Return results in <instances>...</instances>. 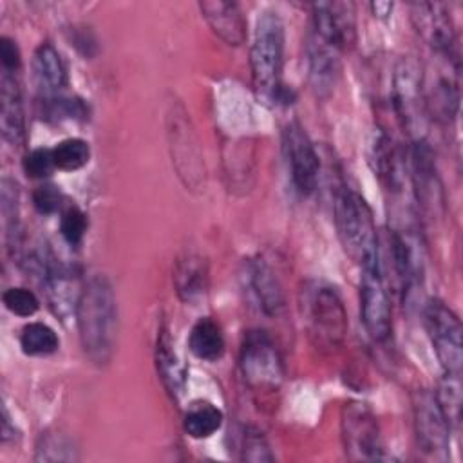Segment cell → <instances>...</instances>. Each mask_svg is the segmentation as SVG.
Here are the masks:
<instances>
[{
    "label": "cell",
    "mask_w": 463,
    "mask_h": 463,
    "mask_svg": "<svg viewBox=\"0 0 463 463\" xmlns=\"http://www.w3.org/2000/svg\"><path fill=\"white\" fill-rule=\"evenodd\" d=\"M33 204L40 213L51 215L63 206V194L54 184H42L33 194Z\"/></svg>",
    "instance_id": "d590c367"
},
{
    "label": "cell",
    "mask_w": 463,
    "mask_h": 463,
    "mask_svg": "<svg viewBox=\"0 0 463 463\" xmlns=\"http://www.w3.org/2000/svg\"><path fill=\"white\" fill-rule=\"evenodd\" d=\"M11 438H14V425L11 427L7 409L2 407V443H7Z\"/></svg>",
    "instance_id": "74e56055"
},
{
    "label": "cell",
    "mask_w": 463,
    "mask_h": 463,
    "mask_svg": "<svg viewBox=\"0 0 463 463\" xmlns=\"http://www.w3.org/2000/svg\"><path fill=\"white\" fill-rule=\"evenodd\" d=\"M87 232V217L78 206H67L61 212L60 233L63 241L71 246H80Z\"/></svg>",
    "instance_id": "1f68e13d"
},
{
    "label": "cell",
    "mask_w": 463,
    "mask_h": 463,
    "mask_svg": "<svg viewBox=\"0 0 463 463\" xmlns=\"http://www.w3.org/2000/svg\"><path fill=\"white\" fill-rule=\"evenodd\" d=\"M54 163L58 170L74 172L83 168L90 159V146L80 137H67L52 148Z\"/></svg>",
    "instance_id": "4dcf8cb0"
},
{
    "label": "cell",
    "mask_w": 463,
    "mask_h": 463,
    "mask_svg": "<svg viewBox=\"0 0 463 463\" xmlns=\"http://www.w3.org/2000/svg\"><path fill=\"white\" fill-rule=\"evenodd\" d=\"M282 148L288 159V168L295 188L302 195L313 194L318 184L320 159L313 141L309 139L307 132L300 123L291 121L284 127Z\"/></svg>",
    "instance_id": "8fae6325"
},
{
    "label": "cell",
    "mask_w": 463,
    "mask_h": 463,
    "mask_svg": "<svg viewBox=\"0 0 463 463\" xmlns=\"http://www.w3.org/2000/svg\"><path fill=\"white\" fill-rule=\"evenodd\" d=\"M411 166H412V186L418 204L423 212H438L443 206V190L438 177L436 163L430 146L425 139L412 141L411 148Z\"/></svg>",
    "instance_id": "2e32d148"
},
{
    "label": "cell",
    "mask_w": 463,
    "mask_h": 463,
    "mask_svg": "<svg viewBox=\"0 0 463 463\" xmlns=\"http://www.w3.org/2000/svg\"><path fill=\"white\" fill-rule=\"evenodd\" d=\"M60 345V338L52 327L43 322H29L20 333V347L29 356L52 354Z\"/></svg>",
    "instance_id": "4316f807"
},
{
    "label": "cell",
    "mask_w": 463,
    "mask_h": 463,
    "mask_svg": "<svg viewBox=\"0 0 463 463\" xmlns=\"http://www.w3.org/2000/svg\"><path fill=\"white\" fill-rule=\"evenodd\" d=\"M174 347L175 345L166 326H161L156 342V367L166 392L177 400L184 392L186 367Z\"/></svg>",
    "instance_id": "7402d4cb"
},
{
    "label": "cell",
    "mask_w": 463,
    "mask_h": 463,
    "mask_svg": "<svg viewBox=\"0 0 463 463\" xmlns=\"http://www.w3.org/2000/svg\"><path fill=\"white\" fill-rule=\"evenodd\" d=\"M411 20L423 42L439 56L456 54V31L450 11L439 2H418L411 5Z\"/></svg>",
    "instance_id": "4fadbf2b"
},
{
    "label": "cell",
    "mask_w": 463,
    "mask_h": 463,
    "mask_svg": "<svg viewBox=\"0 0 463 463\" xmlns=\"http://www.w3.org/2000/svg\"><path fill=\"white\" fill-rule=\"evenodd\" d=\"M392 259L394 268L402 284L403 302H411L412 295L423 282L425 273V257H423V244L420 235L411 228L394 230L391 237Z\"/></svg>",
    "instance_id": "5bb4252c"
},
{
    "label": "cell",
    "mask_w": 463,
    "mask_h": 463,
    "mask_svg": "<svg viewBox=\"0 0 463 463\" xmlns=\"http://www.w3.org/2000/svg\"><path fill=\"white\" fill-rule=\"evenodd\" d=\"M188 347L199 360L215 362L224 353V336L217 322L210 317L199 318L188 336Z\"/></svg>",
    "instance_id": "d4e9b609"
},
{
    "label": "cell",
    "mask_w": 463,
    "mask_h": 463,
    "mask_svg": "<svg viewBox=\"0 0 463 463\" xmlns=\"http://www.w3.org/2000/svg\"><path fill=\"white\" fill-rule=\"evenodd\" d=\"M74 320L89 360L96 365L109 364L118 338V302L107 277L87 279L80 291Z\"/></svg>",
    "instance_id": "6da1fadb"
},
{
    "label": "cell",
    "mask_w": 463,
    "mask_h": 463,
    "mask_svg": "<svg viewBox=\"0 0 463 463\" xmlns=\"http://www.w3.org/2000/svg\"><path fill=\"white\" fill-rule=\"evenodd\" d=\"M239 365L246 385L257 392L279 391L284 376L280 353L266 331L251 329L244 335Z\"/></svg>",
    "instance_id": "5b68a950"
},
{
    "label": "cell",
    "mask_w": 463,
    "mask_h": 463,
    "mask_svg": "<svg viewBox=\"0 0 463 463\" xmlns=\"http://www.w3.org/2000/svg\"><path fill=\"white\" fill-rule=\"evenodd\" d=\"M224 416L219 407L210 402L192 403L184 414L183 429L194 439H206L222 427Z\"/></svg>",
    "instance_id": "484cf974"
},
{
    "label": "cell",
    "mask_w": 463,
    "mask_h": 463,
    "mask_svg": "<svg viewBox=\"0 0 463 463\" xmlns=\"http://www.w3.org/2000/svg\"><path fill=\"white\" fill-rule=\"evenodd\" d=\"M246 280L259 307L268 317H277L284 311V293L273 269L262 259H253L246 264Z\"/></svg>",
    "instance_id": "ffe728a7"
},
{
    "label": "cell",
    "mask_w": 463,
    "mask_h": 463,
    "mask_svg": "<svg viewBox=\"0 0 463 463\" xmlns=\"http://www.w3.org/2000/svg\"><path fill=\"white\" fill-rule=\"evenodd\" d=\"M369 161L383 186L392 194H400L405 184V161L392 137L380 128L369 145Z\"/></svg>",
    "instance_id": "ac0fdd59"
},
{
    "label": "cell",
    "mask_w": 463,
    "mask_h": 463,
    "mask_svg": "<svg viewBox=\"0 0 463 463\" xmlns=\"http://www.w3.org/2000/svg\"><path fill=\"white\" fill-rule=\"evenodd\" d=\"M251 81L257 98L266 105H289L293 92L282 83L284 24L279 13L262 11L255 22L250 49Z\"/></svg>",
    "instance_id": "7a4b0ae2"
},
{
    "label": "cell",
    "mask_w": 463,
    "mask_h": 463,
    "mask_svg": "<svg viewBox=\"0 0 463 463\" xmlns=\"http://www.w3.org/2000/svg\"><path fill=\"white\" fill-rule=\"evenodd\" d=\"M78 447L72 438L54 432H42L36 443V461H76Z\"/></svg>",
    "instance_id": "f1b7e54d"
},
{
    "label": "cell",
    "mask_w": 463,
    "mask_h": 463,
    "mask_svg": "<svg viewBox=\"0 0 463 463\" xmlns=\"http://www.w3.org/2000/svg\"><path fill=\"white\" fill-rule=\"evenodd\" d=\"M306 52L309 83L317 96L327 98L340 80V51L311 33L307 38Z\"/></svg>",
    "instance_id": "e0dca14e"
},
{
    "label": "cell",
    "mask_w": 463,
    "mask_h": 463,
    "mask_svg": "<svg viewBox=\"0 0 463 463\" xmlns=\"http://www.w3.org/2000/svg\"><path fill=\"white\" fill-rule=\"evenodd\" d=\"M199 9L210 29L228 45H241L246 40V20L235 2H201Z\"/></svg>",
    "instance_id": "44dd1931"
},
{
    "label": "cell",
    "mask_w": 463,
    "mask_h": 463,
    "mask_svg": "<svg viewBox=\"0 0 463 463\" xmlns=\"http://www.w3.org/2000/svg\"><path fill=\"white\" fill-rule=\"evenodd\" d=\"M371 11L378 18H387L391 14V11H392V4L391 2H373L371 4Z\"/></svg>",
    "instance_id": "f35d334b"
},
{
    "label": "cell",
    "mask_w": 463,
    "mask_h": 463,
    "mask_svg": "<svg viewBox=\"0 0 463 463\" xmlns=\"http://www.w3.org/2000/svg\"><path fill=\"white\" fill-rule=\"evenodd\" d=\"M423 326L443 373L461 374L463 342L458 315L439 298H430L423 306Z\"/></svg>",
    "instance_id": "8992f818"
},
{
    "label": "cell",
    "mask_w": 463,
    "mask_h": 463,
    "mask_svg": "<svg viewBox=\"0 0 463 463\" xmlns=\"http://www.w3.org/2000/svg\"><path fill=\"white\" fill-rule=\"evenodd\" d=\"M344 450L353 461H376L383 458V443L374 412L364 402H349L342 409Z\"/></svg>",
    "instance_id": "30bf717a"
},
{
    "label": "cell",
    "mask_w": 463,
    "mask_h": 463,
    "mask_svg": "<svg viewBox=\"0 0 463 463\" xmlns=\"http://www.w3.org/2000/svg\"><path fill=\"white\" fill-rule=\"evenodd\" d=\"M412 418L416 445L421 456L430 461H447L450 427L436 402L434 392L421 389L412 394Z\"/></svg>",
    "instance_id": "ba28073f"
},
{
    "label": "cell",
    "mask_w": 463,
    "mask_h": 463,
    "mask_svg": "<svg viewBox=\"0 0 463 463\" xmlns=\"http://www.w3.org/2000/svg\"><path fill=\"white\" fill-rule=\"evenodd\" d=\"M436 402L450 429H456L461 420V380L459 374L443 373L438 391L434 392Z\"/></svg>",
    "instance_id": "83f0119b"
},
{
    "label": "cell",
    "mask_w": 463,
    "mask_h": 463,
    "mask_svg": "<svg viewBox=\"0 0 463 463\" xmlns=\"http://www.w3.org/2000/svg\"><path fill=\"white\" fill-rule=\"evenodd\" d=\"M0 60H2V71L16 74V71L20 69V63H22L20 49L16 42L11 40L9 36L0 38Z\"/></svg>",
    "instance_id": "8d00e7d4"
},
{
    "label": "cell",
    "mask_w": 463,
    "mask_h": 463,
    "mask_svg": "<svg viewBox=\"0 0 463 463\" xmlns=\"http://www.w3.org/2000/svg\"><path fill=\"white\" fill-rule=\"evenodd\" d=\"M313 33L338 51L356 42V11L353 2H317L311 5Z\"/></svg>",
    "instance_id": "7c38bea8"
},
{
    "label": "cell",
    "mask_w": 463,
    "mask_h": 463,
    "mask_svg": "<svg viewBox=\"0 0 463 463\" xmlns=\"http://www.w3.org/2000/svg\"><path fill=\"white\" fill-rule=\"evenodd\" d=\"M459 61L454 56H443L441 71L436 74L430 85L423 83L427 116L449 125L456 119L459 107V83H458Z\"/></svg>",
    "instance_id": "9a60e30c"
},
{
    "label": "cell",
    "mask_w": 463,
    "mask_h": 463,
    "mask_svg": "<svg viewBox=\"0 0 463 463\" xmlns=\"http://www.w3.org/2000/svg\"><path fill=\"white\" fill-rule=\"evenodd\" d=\"M335 224L344 251L356 264L365 266L380 260L378 235L373 212L358 192L344 186L336 194Z\"/></svg>",
    "instance_id": "277c9868"
},
{
    "label": "cell",
    "mask_w": 463,
    "mask_h": 463,
    "mask_svg": "<svg viewBox=\"0 0 463 463\" xmlns=\"http://www.w3.org/2000/svg\"><path fill=\"white\" fill-rule=\"evenodd\" d=\"M0 130L2 137L20 146L25 141V116L22 103V90L13 72L2 71L0 76Z\"/></svg>",
    "instance_id": "d6986e66"
},
{
    "label": "cell",
    "mask_w": 463,
    "mask_h": 463,
    "mask_svg": "<svg viewBox=\"0 0 463 463\" xmlns=\"http://www.w3.org/2000/svg\"><path fill=\"white\" fill-rule=\"evenodd\" d=\"M2 300L4 306L18 317H33L40 307L38 297L27 288H9L4 291Z\"/></svg>",
    "instance_id": "836d02e7"
},
{
    "label": "cell",
    "mask_w": 463,
    "mask_h": 463,
    "mask_svg": "<svg viewBox=\"0 0 463 463\" xmlns=\"http://www.w3.org/2000/svg\"><path fill=\"white\" fill-rule=\"evenodd\" d=\"M56 168L52 148H34L24 159V170L29 177H47Z\"/></svg>",
    "instance_id": "e575fe53"
},
{
    "label": "cell",
    "mask_w": 463,
    "mask_h": 463,
    "mask_svg": "<svg viewBox=\"0 0 463 463\" xmlns=\"http://www.w3.org/2000/svg\"><path fill=\"white\" fill-rule=\"evenodd\" d=\"M392 107L402 127L412 141L425 139L423 130L427 123V107L423 92V74L418 65L405 58L398 63L392 76Z\"/></svg>",
    "instance_id": "52a82bcc"
},
{
    "label": "cell",
    "mask_w": 463,
    "mask_h": 463,
    "mask_svg": "<svg viewBox=\"0 0 463 463\" xmlns=\"http://www.w3.org/2000/svg\"><path fill=\"white\" fill-rule=\"evenodd\" d=\"M360 317L374 342H385L392 329V304L383 280L382 260L360 266Z\"/></svg>",
    "instance_id": "9c48e42d"
},
{
    "label": "cell",
    "mask_w": 463,
    "mask_h": 463,
    "mask_svg": "<svg viewBox=\"0 0 463 463\" xmlns=\"http://www.w3.org/2000/svg\"><path fill=\"white\" fill-rule=\"evenodd\" d=\"M174 284L183 302L194 304L199 300L208 288V269L204 259L194 251H186L183 257H179L174 269Z\"/></svg>",
    "instance_id": "603a6c76"
},
{
    "label": "cell",
    "mask_w": 463,
    "mask_h": 463,
    "mask_svg": "<svg viewBox=\"0 0 463 463\" xmlns=\"http://www.w3.org/2000/svg\"><path fill=\"white\" fill-rule=\"evenodd\" d=\"M33 72L43 96L58 94L67 85V69L52 43H40L33 54Z\"/></svg>",
    "instance_id": "cb8c5ba5"
},
{
    "label": "cell",
    "mask_w": 463,
    "mask_h": 463,
    "mask_svg": "<svg viewBox=\"0 0 463 463\" xmlns=\"http://www.w3.org/2000/svg\"><path fill=\"white\" fill-rule=\"evenodd\" d=\"M40 105H42V118H45L49 121L85 119L89 114L87 105L80 98L63 96L60 92L43 96Z\"/></svg>",
    "instance_id": "f546056e"
},
{
    "label": "cell",
    "mask_w": 463,
    "mask_h": 463,
    "mask_svg": "<svg viewBox=\"0 0 463 463\" xmlns=\"http://www.w3.org/2000/svg\"><path fill=\"white\" fill-rule=\"evenodd\" d=\"M302 313L313 347L324 354L338 351L347 335V313L338 291L324 282H311L302 291Z\"/></svg>",
    "instance_id": "3957f363"
},
{
    "label": "cell",
    "mask_w": 463,
    "mask_h": 463,
    "mask_svg": "<svg viewBox=\"0 0 463 463\" xmlns=\"http://www.w3.org/2000/svg\"><path fill=\"white\" fill-rule=\"evenodd\" d=\"M242 454L241 459L244 461H273V454L269 450V443L264 438V434L255 429V427H248L242 434Z\"/></svg>",
    "instance_id": "d6a6232c"
}]
</instances>
